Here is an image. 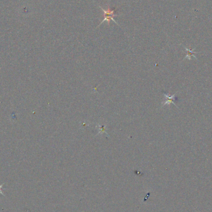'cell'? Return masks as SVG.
Masks as SVG:
<instances>
[{"label":"cell","instance_id":"1","mask_svg":"<svg viewBox=\"0 0 212 212\" xmlns=\"http://www.w3.org/2000/svg\"><path fill=\"white\" fill-rule=\"evenodd\" d=\"M99 8H100V9L104 12V18L103 19V21H102L100 23V24L99 25V26H100V25L103 23L104 21H106L108 23V25L110 24V22L111 21H113L115 23H116V24H117L118 26H119V24L116 22V21H115L114 19V17H117L118 16L117 15L115 14V12L116 11V9H112L110 8V6L108 5L107 6V8L106 9H104L103 8V7L101 6H99Z\"/></svg>","mask_w":212,"mask_h":212},{"label":"cell","instance_id":"2","mask_svg":"<svg viewBox=\"0 0 212 212\" xmlns=\"http://www.w3.org/2000/svg\"><path fill=\"white\" fill-rule=\"evenodd\" d=\"M164 94H165V101L164 102H163V103H162V106H164L166 104H170L171 103H172L174 106H176V104L174 103V101H176L178 100V98H176V96L177 93L174 94L172 96H170L169 94H166V93H164Z\"/></svg>","mask_w":212,"mask_h":212},{"label":"cell","instance_id":"3","mask_svg":"<svg viewBox=\"0 0 212 212\" xmlns=\"http://www.w3.org/2000/svg\"><path fill=\"white\" fill-rule=\"evenodd\" d=\"M185 49H186V51H188V55H186V57H185L184 58H188L189 60H191V57H194L196 60H198V59L196 58V57L194 56V55H193V54L196 53L195 52H194L193 50H192V51H190L189 49L187 48H185Z\"/></svg>","mask_w":212,"mask_h":212},{"label":"cell","instance_id":"4","mask_svg":"<svg viewBox=\"0 0 212 212\" xmlns=\"http://www.w3.org/2000/svg\"><path fill=\"white\" fill-rule=\"evenodd\" d=\"M4 185V184H2V185H0V194H2V195H3V196H5V197H6V195L3 193V192H2V187Z\"/></svg>","mask_w":212,"mask_h":212}]
</instances>
